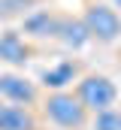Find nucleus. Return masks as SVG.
Here are the masks:
<instances>
[{"label":"nucleus","mask_w":121,"mask_h":130,"mask_svg":"<svg viewBox=\"0 0 121 130\" xmlns=\"http://www.w3.org/2000/svg\"><path fill=\"white\" fill-rule=\"evenodd\" d=\"M42 118L58 130H88L91 112L82 106V100L76 97V91H49L46 97L39 100Z\"/></svg>","instance_id":"1"},{"label":"nucleus","mask_w":121,"mask_h":130,"mask_svg":"<svg viewBox=\"0 0 121 130\" xmlns=\"http://www.w3.org/2000/svg\"><path fill=\"white\" fill-rule=\"evenodd\" d=\"M76 97L82 100V106L88 109L91 115L94 112H103V109H109V106H115L121 97L118 85L109 79V76H103V73H82L79 79H76Z\"/></svg>","instance_id":"2"},{"label":"nucleus","mask_w":121,"mask_h":130,"mask_svg":"<svg viewBox=\"0 0 121 130\" xmlns=\"http://www.w3.org/2000/svg\"><path fill=\"white\" fill-rule=\"evenodd\" d=\"M82 21L88 27L91 39L100 42V45H112L121 39V15L118 9H112L109 3H100V0H85L82 6Z\"/></svg>","instance_id":"3"},{"label":"nucleus","mask_w":121,"mask_h":130,"mask_svg":"<svg viewBox=\"0 0 121 130\" xmlns=\"http://www.w3.org/2000/svg\"><path fill=\"white\" fill-rule=\"evenodd\" d=\"M0 97L6 103H18V106H39V85L30 82L21 73H0Z\"/></svg>","instance_id":"4"},{"label":"nucleus","mask_w":121,"mask_h":130,"mask_svg":"<svg viewBox=\"0 0 121 130\" xmlns=\"http://www.w3.org/2000/svg\"><path fill=\"white\" fill-rule=\"evenodd\" d=\"M58 27H60V12L46 9V6L30 9L27 15L21 18V33L27 39H55Z\"/></svg>","instance_id":"5"},{"label":"nucleus","mask_w":121,"mask_h":130,"mask_svg":"<svg viewBox=\"0 0 121 130\" xmlns=\"http://www.w3.org/2000/svg\"><path fill=\"white\" fill-rule=\"evenodd\" d=\"M33 55V48L27 45V36H21L18 30L0 33V61L12 67H24Z\"/></svg>","instance_id":"6"},{"label":"nucleus","mask_w":121,"mask_h":130,"mask_svg":"<svg viewBox=\"0 0 121 130\" xmlns=\"http://www.w3.org/2000/svg\"><path fill=\"white\" fill-rule=\"evenodd\" d=\"M55 39H58L60 45L73 48V52H79L88 42H94L88 27H85V21H82V15H60V27H58V36Z\"/></svg>","instance_id":"7"},{"label":"nucleus","mask_w":121,"mask_h":130,"mask_svg":"<svg viewBox=\"0 0 121 130\" xmlns=\"http://www.w3.org/2000/svg\"><path fill=\"white\" fill-rule=\"evenodd\" d=\"M0 130H39V118H36L33 106L6 103L0 109Z\"/></svg>","instance_id":"8"},{"label":"nucleus","mask_w":121,"mask_h":130,"mask_svg":"<svg viewBox=\"0 0 121 130\" xmlns=\"http://www.w3.org/2000/svg\"><path fill=\"white\" fill-rule=\"evenodd\" d=\"M79 76H82L79 61H60V64L49 67V70L39 76V82H42L46 91H60V88H67L70 82H76Z\"/></svg>","instance_id":"9"},{"label":"nucleus","mask_w":121,"mask_h":130,"mask_svg":"<svg viewBox=\"0 0 121 130\" xmlns=\"http://www.w3.org/2000/svg\"><path fill=\"white\" fill-rule=\"evenodd\" d=\"M88 130H121V109L109 106L103 112H94L88 121Z\"/></svg>","instance_id":"10"},{"label":"nucleus","mask_w":121,"mask_h":130,"mask_svg":"<svg viewBox=\"0 0 121 130\" xmlns=\"http://www.w3.org/2000/svg\"><path fill=\"white\" fill-rule=\"evenodd\" d=\"M42 0H0V18H12V15H21L36 9Z\"/></svg>","instance_id":"11"},{"label":"nucleus","mask_w":121,"mask_h":130,"mask_svg":"<svg viewBox=\"0 0 121 130\" xmlns=\"http://www.w3.org/2000/svg\"><path fill=\"white\" fill-rule=\"evenodd\" d=\"M3 106H6V100H3V97H0V109H3Z\"/></svg>","instance_id":"12"},{"label":"nucleus","mask_w":121,"mask_h":130,"mask_svg":"<svg viewBox=\"0 0 121 130\" xmlns=\"http://www.w3.org/2000/svg\"><path fill=\"white\" fill-rule=\"evenodd\" d=\"M112 3H115V6H118V9H121V0H112Z\"/></svg>","instance_id":"13"}]
</instances>
